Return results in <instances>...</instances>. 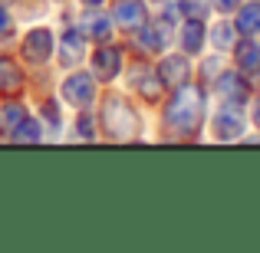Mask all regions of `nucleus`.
I'll return each mask as SVG.
<instances>
[{
	"mask_svg": "<svg viewBox=\"0 0 260 253\" xmlns=\"http://www.w3.org/2000/svg\"><path fill=\"white\" fill-rule=\"evenodd\" d=\"M76 26L83 30L89 43H106V40L119 37L106 7H76Z\"/></svg>",
	"mask_w": 260,
	"mask_h": 253,
	"instance_id": "nucleus-14",
	"label": "nucleus"
},
{
	"mask_svg": "<svg viewBox=\"0 0 260 253\" xmlns=\"http://www.w3.org/2000/svg\"><path fill=\"white\" fill-rule=\"evenodd\" d=\"M13 53L20 56V63L30 73L53 69V59H56V23H46V20L23 23L17 43H13Z\"/></svg>",
	"mask_w": 260,
	"mask_h": 253,
	"instance_id": "nucleus-3",
	"label": "nucleus"
},
{
	"mask_svg": "<svg viewBox=\"0 0 260 253\" xmlns=\"http://www.w3.org/2000/svg\"><path fill=\"white\" fill-rule=\"evenodd\" d=\"M257 37H260V33H257Z\"/></svg>",
	"mask_w": 260,
	"mask_h": 253,
	"instance_id": "nucleus-30",
	"label": "nucleus"
},
{
	"mask_svg": "<svg viewBox=\"0 0 260 253\" xmlns=\"http://www.w3.org/2000/svg\"><path fill=\"white\" fill-rule=\"evenodd\" d=\"M95 122H99V138L112 145H132L145 138V105L132 99L122 86H106L95 105Z\"/></svg>",
	"mask_w": 260,
	"mask_h": 253,
	"instance_id": "nucleus-2",
	"label": "nucleus"
},
{
	"mask_svg": "<svg viewBox=\"0 0 260 253\" xmlns=\"http://www.w3.org/2000/svg\"><path fill=\"white\" fill-rule=\"evenodd\" d=\"M30 102H33V112L40 115V122H43V128H46V145L63 141L66 125H70V109L63 105V99L56 95V89H46V92L30 95Z\"/></svg>",
	"mask_w": 260,
	"mask_h": 253,
	"instance_id": "nucleus-8",
	"label": "nucleus"
},
{
	"mask_svg": "<svg viewBox=\"0 0 260 253\" xmlns=\"http://www.w3.org/2000/svg\"><path fill=\"white\" fill-rule=\"evenodd\" d=\"M231 20H234V26H237L241 37H257L260 33V0H244Z\"/></svg>",
	"mask_w": 260,
	"mask_h": 253,
	"instance_id": "nucleus-21",
	"label": "nucleus"
},
{
	"mask_svg": "<svg viewBox=\"0 0 260 253\" xmlns=\"http://www.w3.org/2000/svg\"><path fill=\"white\" fill-rule=\"evenodd\" d=\"M7 145H46V128H43V122H40V115L37 112L26 115V119L13 128Z\"/></svg>",
	"mask_w": 260,
	"mask_h": 253,
	"instance_id": "nucleus-20",
	"label": "nucleus"
},
{
	"mask_svg": "<svg viewBox=\"0 0 260 253\" xmlns=\"http://www.w3.org/2000/svg\"><path fill=\"white\" fill-rule=\"evenodd\" d=\"M244 0H211V7H214V13H221V17H231V13L241 7Z\"/></svg>",
	"mask_w": 260,
	"mask_h": 253,
	"instance_id": "nucleus-24",
	"label": "nucleus"
},
{
	"mask_svg": "<svg viewBox=\"0 0 260 253\" xmlns=\"http://www.w3.org/2000/svg\"><path fill=\"white\" fill-rule=\"evenodd\" d=\"M128 46L122 37L115 40H106V43H92L89 46V56H86V69L99 79L102 86H119L122 73L128 66Z\"/></svg>",
	"mask_w": 260,
	"mask_h": 253,
	"instance_id": "nucleus-7",
	"label": "nucleus"
},
{
	"mask_svg": "<svg viewBox=\"0 0 260 253\" xmlns=\"http://www.w3.org/2000/svg\"><path fill=\"white\" fill-rule=\"evenodd\" d=\"M63 141H73V145H95L99 138V122H95V109H79V112H70V125H66Z\"/></svg>",
	"mask_w": 260,
	"mask_h": 253,
	"instance_id": "nucleus-16",
	"label": "nucleus"
},
{
	"mask_svg": "<svg viewBox=\"0 0 260 253\" xmlns=\"http://www.w3.org/2000/svg\"><path fill=\"white\" fill-rule=\"evenodd\" d=\"M178 10H181V17H194V20H211V13H214V7H211V0H175Z\"/></svg>",
	"mask_w": 260,
	"mask_h": 253,
	"instance_id": "nucleus-23",
	"label": "nucleus"
},
{
	"mask_svg": "<svg viewBox=\"0 0 260 253\" xmlns=\"http://www.w3.org/2000/svg\"><path fill=\"white\" fill-rule=\"evenodd\" d=\"M56 95L63 99V105L70 112H79V109H95L99 105V95H102V86L86 66L79 69H66V73H56Z\"/></svg>",
	"mask_w": 260,
	"mask_h": 253,
	"instance_id": "nucleus-5",
	"label": "nucleus"
},
{
	"mask_svg": "<svg viewBox=\"0 0 260 253\" xmlns=\"http://www.w3.org/2000/svg\"><path fill=\"white\" fill-rule=\"evenodd\" d=\"M175 50L188 53L191 59L208 53V20L181 17V23L175 26Z\"/></svg>",
	"mask_w": 260,
	"mask_h": 253,
	"instance_id": "nucleus-15",
	"label": "nucleus"
},
{
	"mask_svg": "<svg viewBox=\"0 0 260 253\" xmlns=\"http://www.w3.org/2000/svg\"><path fill=\"white\" fill-rule=\"evenodd\" d=\"M148 4H152V7H158V4H165V0H148Z\"/></svg>",
	"mask_w": 260,
	"mask_h": 253,
	"instance_id": "nucleus-29",
	"label": "nucleus"
},
{
	"mask_svg": "<svg viewBox=\"0 0 260 253\" xmlns=\"http://www.w3.org/2000/svg\"><path fill=\"white\" fill-rule=\"evenodd\" d=\"M231 56L244 76H260V43H254V37H241L231 50Z\"/></svg>",
	"mask_w": 260,
	"mask_h": 253,
	"instance_id": "nucleus-19",
	"label": "nucleus"
},
{
	"mask_svg": "<svg viewBox=\"0 0 260 253\" xmlns=\"http://www.w3.org/2000/svg\"><path fill=\"white\" fill-rule=\"evenodd\" d=\"M30 99V69L20 63L13 46H0V99Z\"/></svg>",
	"mask_w": 260,
	"mask_h": 253,
	"instance_id": "nucleus-10",
	"label": "nucleus"
},
{
	"mask_svg": "<svg viewBox=\"0 0 260 253\" xmlns=\"http://www.w3.org/2000/svg\"><path fill=\"white\" fill-rule=\"evenodd\" d=\"M119 86L145 109H158L161 99L168 95L158 69H155V59H145V56H128V66L122 73Z\"/></svg>",
	"mask_w": 260,
	"mask_h": 253,
	"instance_id": "nucleus-4",
	"label": "nucleus"
},
{
	"mask_svg": "<svg viewBox=\"0 0 260 253\" xmlns=\"http://www.w3.org/2000/svg\"><path fill=\"white\" fill-rule=\"evenodd\" d=\"M247 112L237 102H217V109L208 115V128L214 141H237L247 132Z\"/></svg>",
	"mask_w": 260,
	"mask_h": 253,
	"instance_id": "nucleus-9",
	"label": "nucleus"
},
{
	"mask_svg": "<svg viewBox=\"0 0 260 253\" xmlns=\"http://www.w3.org/2000/svg\"><path fill=\"white\" fill-rule=\"evenodd\" d=\"M0 4H7V7H17V4H20V0H0Z\"/></svg>",
	"mask_w": 260,
	"mask_h": 253,
	"instance_id": "nucleus-28",
	"label": "nucleus"
},
{
	"mask_svg": "<svg viewBox=\"0 0 260 253\" xmlns=\"http://www.w3.org/2000/svg\"><path fill=\"white\" fill-rule=\"evenodd\" d=\"M155 112H158V138L198 141L208 125V89L201 83L178 86L161 99Z\"/></svg>",
	"mask_w": 260,
	"mask_h": 253,
	"instance_id": "nucleus-1",
	"label": "nucleus"
},
{
	"mask_svg": "<svg viewBox=\"0 0 260 253\" xmlns=\"http://www.w3.org/2000/svg\"><path fill=\"white\" fill-rule=\"evenodd\" d=\"M20 30H23V20H20L17 7L0 4V46H13L17 37H20Z\"/></svg>",
	"mask_w": 260,
	"mask_h": 253,
	"instance_id": "nucleus-22",
	"label": "nucleus"
},
{
	"mask_svg": "<svg viewBox=\"0 0 260 253\" xmlns=\"http://www.w3.org/2000/svg\"><path fill=\"white\" fill-rule=\"evenodd\" d=\"M109 0H76V7H106Z\"/></svg>",
	"mask_w": 260,
	"mask_h": 253,
	"instance_id": "nucleus-26",
	"label": "nucleus"
},
{
	"mask_svg": "<svg viewBox=\"0 0 260 253\" xmlns=\"http://www.w3.org/2000/svg\"><path fill=\"white\" fill-rule=\"evenodd\" d=\"M73 4H76V0H50L53 10H59V7H73Z\"/></svg>",
	"mask_w": 260,
	"mask_h": 253,
	"instance_id": "nucleus-27",
	"label": "nucleus"
},
{
	"mask_svg": "<svg viewBox=\"0 0 260 253\" xmlns=\"http://www.w3.org/2000/svg\"><path fill=\"white\" fill-rule=\"evenodd\" d=\"M237 40H241V33H237V26H234V20H231V17L208 20V46L214 53H224V56H228V53L234 50Z\"/></svg>",
	"mask_w": 260,
	"mask_h": 253,
	"instance_id": "nucleus-18",
	"label": "nucleus"
},
{
	"mask_svg": "<svg viewBox=\"0 0 260 253\" xmlns=\"http://www.w3.org/2000/svg\"><path fill=\"white\" fill-rule=\"evenodd\" d=\"M125 46L132 56H145V59H158L161 53H168L175 46V23L165 20L158 10L132 33L125 37Z\"/></svg>",
	"mask_w": 260,
	"mask_h": 253,
	"instance_id": "nucleus-6",
	"label": "nucleus"
},
{
	"mask_svg": "<svg viewBox=\"0 0 260 253\" xmlns=\"http://www.w3.org/2000/svg\"><path fill=\"white\" fill-rule=\"evenodd\" d=\"M33 112V102L26 95H17V99H0V141H10L13 128Z\"/></svg>",
	"mask_w": 260,
	"mask_h": 253,
	"instance_id": "nucleus-17",
	"label": "nucleus"
},
{
	"mask_svg": "<svg viewBox=\"0 0 260 253\" xmlns=\"http://www.w3.org/2000/svg\"><path fill=\"white\" fill-rule=\"evenodd\" d=\"M155 69H158V76H161V83H165L168 92H172V89H178V86L194 83V59H191L188 53L175 50V46L155 59Z\"/></svg>",
	"mask_w": 260,
	"mask_h": 253,
	"instance_id": "nucleus-12",
	"label": "nucleus"
},
{
	"mask_svg": "<svg viewBox=\"0 0 260 253\" xmlns=\"http://www.w3.org/2000/svg\"><path fill=\"white\" fill-rule=\"evenodd\" d=\"M247 119H250V122H254V125L260 128V95L254 99V105H250V115H247Z\"/></svg>",
	"mask_w": 260,
	"mask_h": 253,
	"instance_id": "nucleus-25",
	"label": "nucleus"
},
{
	"mask_svg": "<svg viewBox=\"0 0 260 253\" xmlns=\"http://www.w3.org/2000/svg\"><path fill=\"white\" fill-rule=\"evenodd\" d=\"M208 95H217V102L247 105V99H250V76H244L237 66H224V69L217 73V79L208 86Z\"/></svg>",
	"mask_w": 260,
	"mask_h": 253,
	"instance_id": "nucleus-13",
	"label": "nucleus"
},
{
	"mask_svg": "<svg viewBox=\"0 0 260 253\" xmlns=\"http://www.w3.org/2000/svg\"><path fill=\"white\" fill-rule=\"evenodd\" d=\"M106 10H109V17H112V23H115V33L125 40L152 17L155 7L148 4V0H109Z\"/></svg>",
	"mask_w": 260,
	"mask_h": 253,
	"instance_id": "nucleus-11",
	"label": "nucleus"
}]
</instances>
